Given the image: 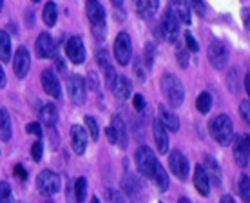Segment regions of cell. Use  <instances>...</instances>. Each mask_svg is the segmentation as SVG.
Returning a JSON list of instances; mask_svg holds the SVG:
<instances>
[{"label":"cell","mask_w":250,"mask_h":203,"mask_svg":"<svg viewBox=\"0 0 250 203\" xmlns=\"http://www.w3.org/2000/svg\"><path fill=\"white\" fill-rule=\"evenodd\" d=\"M208 131L219 145H230L232 138H234V123H232L230 116L229 114H218L210 118L208 122Z\"/></svg>","instance_id":"cell-1"},{"label":"cell","mask_w":250,"mask_h":203,"mask_svg":"<svg viewBox=\"0 0 250 203\" xmlns=\"http://www.w3.org/2000/svg\"><path fill=\"white\" fill-rule=\"evenodd\" d=\"M162 91H163V96L170 103V107H180L183 103V100H185L183 82L176 75H172V73H163Z\"/></svg>","instance_id":"cell-2"},{"label":"cell","mask_w":250,"mask_h":203,"mask_svg":"<svg viewBox=\"0 0 250 203\" xmlns=\"http://www.w3.org/2000/svg\"><path fill=\"white\" fill-rule=\"evenodd\" d=\"M134 163H136V169L140 172V176L147 178V180H152V172H154V167H156L158 160L154 151L150 149L149 145H140L134 152Z\"/></svg>","instance_id":"cell-3"},{"label":"cell","mask_w":250,"mask_h":203,"mask_svg":"<svg viewBox=\"0 0 250 203\" xmlns=\"http://www.w3.org/2000/svg\"><path fill=\"white\" fill-rule=\"evenodd\" d=\"M60 187H62V180L55 171L51 169H45V171L38 172L37 176V189L42 196H55L60 192Z\"/></svg>","instance_id":"cell-4"},{"label":"cell","mask_w":250,"mask_h":203,"mask_svg":"<svg viewBox=\"0 0 250 203\" xmlns=\"http://www.w3.org/2000/svg\"><path fill=\"white\" fill-rule=\"evenodd\" d=\"M65 87H67V96L69 100L75 105H82L87 100V83L85 78L80 75H71L65 80Z\"/></svg>","instance_id":"cell-5"},{"label":"cell","mask_w":250,"mask_h":203,"mask_svg":"<svg viewBox=\"0 0 250 203\" xmlns=\"http://www.w3.org/2000/svg\"><path fill=\"white\" fill-rule=\"evenodd\" d=\"M207 58L212 65L214 69L223 71L229 65V58H230V53H229V47H227L223 42L219 40H212L208 49H207Z\"/></svg>","instance_id":"cell-6"},{"label":"cell","mask_w":250,"mask_h":203,"mask_svg":"<svg viewBox=\"0 0 250 203\" xmlns=\"http://www.w3.org/2000/svg\"><path fill=\"white\" fill-rule=\"evenodd\" d=\"M114 58L120 65H129V62L132 60V42L129 33L120 31L114 38Z\"/></svg>","instance_id":"cell-7"},{"label":"cell","mask_w":250,"mask_h":203,"mask_svg":"<svg viewBox=\"0 0 250 203\" xmlns=\"http://www.w3.org/2000/svg\"><path fill=\"white\" fill-rule=\"evenodd\" d=\"M169 169L180 182H185L188 178V169H190L187 156H185L182 151L172 149V151L169 152Z\"/></svg>","instance_id":"cell-8"},{"label":"cell","mask_w":250,"mask_h":203,"mask_svg":"<svg viewBox=\"0 0 250 203\" xmlns=\"http://www.w3.org/2000/svg\"><path fill=\"white\" fill-rule=\"evenodd\" d=\"M160 33H162V37L170 42V44H176V40L180 37V22L176 19L172 11H170L169 7H167V11L165 15L162 17V22H160Z\"/></svg>","instance_id":"cell-9"},{"label":"cell","mask_w":250,"mask_h":203,"mask_svg":"<svg viewBox=\"0 0 250 203\" xmlns=\"http://www.w3.org/2000/svg\"><path fill=\"white\" fill-rule=\"evenodd\" d=\"M65 57L71 63H83L87 58V51H85V44L80 37H71L65 42Z\"/></svg>","instance_id":"cell-10"},{"label":"cell","mask_w":250,"mask_h":203,"mask_svg":"<svg viewBox=\"0 0 250 203\" xmlns=\"http://www.w3.org/2000/svg\"><path fill=\"white\" fill-rule=\"evenodd\" d=\"M85 15L93 29H105V9L98 0L85 2Z\"/></svg>","instance_id":"cell-11"},{"label":"cell","mask_w":250,"mask_h":203,"mask_svg":"<svg viewBox=\"0 0 250 203\" xmlns=\"http://www.w3.org/2000/svg\"><path fill=\"white\" fill-rule=\"evenodd\" d=\"M29 69H31V55L24 45H20L19 49L15 51V57H13V71H15L17 78L22 80L29 75Z\"/></svg>","instance_id":"cell-12"},{"label":"cell","mask_w":250,"mask_h":203,"mask_svg":"<svg viewBox=\"0 0 250 203\" xmlns=\"http://www.w3.org/2000/svg\"><path fill=\"white\" fill-rule=\"evenodd\" d=\"M249 134H239L234 140V145H232V151H234V160L236 163L241 167V169H247L249 167V160H250V151H249Z\"/></svg>","instance_id":"cell-13"},{"label":"cell","mask_w":250,"mask_h":203,"mask_svg":"<svg viewBox=\"0 0 250 203\" xmlns=\"http://www.w3.org/2000/svg\"><path fill=\"white\" fill-rule=\"evenodd\" d=\"M55 51H57V45H55V40L49 33L44 31L37 37V42H35V53H37L38 58H53L55 57Z\"/></svg>","instance_id":"cell-14"},{"label":"cell","mask_w":250,"mask_h":203,"mask_svg":"<svg viewBox=\"0 0 250 203\" xmlns=\"http://www.w3.org/2000/svg\"><path fill=\"white\" fill-rule=\"evenodd\" d=\"M122 187H124L125 194L129 196L131 203H144V189L136 176L125 174V178L122 180Z\"/></svg>","instance_id":"cell-15"},{"label":"cell","mask_w":250,"mask_h":203,"mask_svg":"<svg viewBox=\"0 0 250 203\" xmlns=\"http://www.w3.org/2000/svg\"><path fill=\"white\" fill-rule=\"evenodd\" d=\"M152 138L156 143L158 154H167L169 152V131L163 127L160 118L152 120Z\"/></svg>","instance_id":"cell-16"},{"label":"cell","mask_w":250,"mask_h":203,"mask_svg":"<svg viewBox=\"0 0 250 203\" xmlns=\"http://www.w3.org/2000/svg\"><path fill=\"white\" fill-rule=\"evenodd\" d=\"M40 82H42V87L51 98H60L62 96V87H60V80L58 76L53 73V69H44L42 75H40Z\"/></svg>","instance_id":"cell-17"},{"label":"cell","mask_w":250,"mask_h":203,"mask_svg":"<svg viewBox=\"0 0 250 203\" xmlns=\"http://www.w3.org/2000/svg\"><path fill=\"white\" fill-rule=\"evenodd\" d=\"M71 145H73V151L78 156L85 154V151H87V145H89L87 131L82 125H71Z\"/></svg>","instance_id":"cell-18"},{"label":"cell","mask_w":250,"mask_h":203,"mask_svg":"<svg viewBox=\"0 0 250 203\" xmlns=\"http://www.w3.org/2000/svg\"><path fill=\"white\" fill-rule=\"evenodd\" d=\"M169 9L172 11L178 22L185 25H190L192 22V15H190V7H188L187 0H170Z\"/></svg>","instance_id":"cell-19"},{"label":"cell","mask_w":250,"mask_h":203,"mask_svg":"<svg viewBox=\"0 0 250 203\" xmlns=\"http://www.w3.org/2000/svg\"><path fill=\"white\" fill-rule=\"evenodd\" d=\"M194 187L198 190L200 196H208L210 194V180L207 176L205 169L201 167V163H198L194 167V176H192Z\"/></svg>","instance_id":"cell-20"},{"label":"cell","mask_w":250,"mask_h":203,"mask_svg":"<svg viewBox=\"0 0 250 203\" xmlns=\"http://www.w3.org/2000/svg\"><path fill=\"white\" fill-rule=\"evenodd\" d=\"M201 167L205 169L208 180H212L216 185H221V167H219V163L216 162L214 156L205 154V156H203V165H201Z\"/></svg>","instance_id":"cell-21"},{"label":"cell","mask_w":250,"mask_h":203,"mask_svg":"<svg viewBox=\"0 0 250 203\" xmlns=\"http://www.w3.org/2000/svg\"><path fill=\"white\" fill-rule=\"evenodd\" d=\"M158 111H160V116H158V118H160V122L163 123V127H165L167 131L178 133V131H180V118H178L170 109L165 107V105H160Z\"/></svg>","instance_id":"cell-22"},{"label":"cell","mask_w":250,"mask_h":203,"mask_svg":"<svg viewBox=\"0 0 250 203\" xmlns=\"http://www.w3.org/2000/svg\"><path fill=\"white\" fill-rule=\"evenodd\" d=\"M111 127H113L114 133H116V143H118L122 149H125L127 143H129V131H127L124 120L114 114L113 118H111Z\"/></svg>","instance_id":"cell-23"},{"label":"cell","mask_w":250,"mask_h":203,"mask_svg":"<svg viewBox=\"0 0 250 203\" xmlns=\"http://www.w3.org/2000/svg\"><path fill=\"white\" fill-rule=\"evenodd\" d=\"M11 136H13L11 116L7 113V109L0 107V140H2V142H9Z\"/></svg>","instance_id":"cell-24"},{"label":"cell","mask_w":250,"mask_h":203,"mask_svg":"<svg viewBox=\"0 0 250 203\" xmlns=\"http://www.w3.org/2000/svg\"><path fill=\"white\" fill-rule=\"evenodd\" d=\"M40 120L45 127H55L58 122V111L55 103H45L44 107L40 109Z\"/></svg>","instance_id":"cell-25"},{"label":"cell","mask_w":250,"mask_h":203,"mask_svg":"<svg viewBox=\"0 0 250 203\" xmlns=\"http://www.w3.org/2000/svg\"><path fill=\"white\" fill-rule=\"evenodd\" d=\"M152 180H154V183H156V187H158L160 192H165V190L169 189V174H167V171L163 169V165L160 163V162H158L156 167H154Z\"/></svg>","instance_id":"cell-26"},{"label":"cell","mask_w":250,"mask_h":203,"mask_svg":"<svg viewBox=\"0 0 250 203\" xmlns=\"http://www.w3.org/2000/svg\"><path fill=\"white\" fill-rule=\"evenodd\" d=\"M113 93H116V96H120L122 100H127V98L132 95V83L129 82L127 76H118Z\"/></svg>","instance_id":"cell-27"},{"label":"cell","mask_w":250,"mask_h":203,"mask_svg":"<svg viewBox=\"0 0 250 203\" xmlns=\"http://www.w3.org/2000/svg\"><path fill=\"white\" fill-rule=\"evenodd\" d=\"M42 20H44V24L47 27H53V25L57 24L58 20V9H57V4L55 2H47L44 6V11H42Z\"/></svg>","instance_id":"cell-28"},{"label":"cell","mask_w":250,"mask_h":203,"mask_svg":"<svg viewBox=\"0 0 250 203\" xmlns=\"http://www.w3.org/2000/svg\"><path fill=\"white\" fill-rule=\"evenodd\" d=\"M11 60V38L6 31H0V62Z\"/></svg>","instance_id":"cell-29"},{"label":"cell","mask_w":250,"mask_h":203,"mask_svg":"<svg viewBox=\"0 0 250 203\" xmlns=\"http://www.w3.org/2000/svg\"><path fill=\"white\" fill-rule=\"evenodd\" d=\"M238 192H239V198H241L245 203H250V178H249V174H245V172L238 180Z\"/></svg>","instance_id":"cell-30"},{"label":"cell","mask_w":250,"mask_h":203,"mask_svg":"<svg viewBox=\"0 0 250 203\" xmlns=\"http://www.w3.org/2000/svg\"><path fill=\"white\" fill-rule=\"evenodd\" d=\"M136 11L142 19L149 20L150 17H152V13L156 11V7L152 6L150 0H136Z\"/></svg>","instance_id":"cell-31"},{"label":"cell","mask_w":250,"mask_h":203,"mask_svg":"<svg viewBox=\"0 0 250 203\" xmlns=\"http://www.w3.org/2000/svg\"><path fill=\"white\" fill-rule=\"evenodd\" d=\"M210 107H212V96L208 95V93H205V91L200 93L198 98H196V109H198L201 114H207L210 111Z\"/></svg>","instance_id":"cell-32"},{"label":"cell","mask_w":250,"mask_h":203,"mask_svg":"<svg viewBox=\"0 0 250 203\" xmlns=\"http://www.w3.org/2000/svg\"><path fill=\"white\" fill-rule=\"evenodd\" d=\"M75 196L78 203L85 202V196H87V180L85 178H78L75 182Z\"/></svg>","instance_id":"cell-33"},{"label":"cell","mask_w":250,"mask_h":203,"mask_svg":"<svg viewBox=\"0 0 250 203\" xmlns=\"http://www.w3.org/2000/svg\"><path fill=\"white\" fill-rule=\"evenodd\" d=\"M154 58H156V45L149 42V44L145 45V51H144V62L147 65V69L152 67V63H154Z\"/></svg>","instance_id":"cell-34"},{"label":"cell","mask_w":250,"mask_h":203,"mask_svg":"<svg viewBox=\"0 0 250 203\" xmlns=\"http://www.w3.org/2000/svg\"><path fill=\"white\" fill-rule=\"evenodd\" d=\"M83 122H85V131H87V134L91 136L93 140H98V123H96V120H94L93 116H83Z\"/></svg>","instance_id":"cell-35"},{"label":"cell","mask_w":250,"mask_h":203,"mask_svg":"<svg viewBox=\"0 0 250 203\" xmlns=\"http://www.w3.org/2000/svg\"><path fill=\"white\" fill-rule=\"evenodd\" d=\"M176 58H178V63L182 69H187L188 67V53L185 49V45L178 44L176 45Z\"/></svg>","instance_id":"cell-36"},{"label":"cell","mask_w":250,"mask_h":203,"mask_svg":"<svg viewBox=\"0 0 250 203\" xmlns=\"http://www.w3.org/2000/svg\"><path fill=\"white\" fill-rule=\"evenodd\" d=\"M0 203H13L11 185L7 182H0Z\"/></svg>","instance_id":"cell-37"},{"label":"cell","mask_w":250,"mask_h":203,"mask_svg":"<svg viewBox=\"0 0 250 203\" xmlns=\"http://www.w3.org/2000/svg\"><path fill=\"white\" fill-rule=\"evenodd\" d=\"M105 198H107V203H127L124 194H122L118 189H107Z\"/></svg>","instance_id":"cell-38"},{"label":"cell","mask_w":250,"mask_h":203,"mask_svg":"<svg viewBox=\"0 0 250 203\" xmlns=\"http://www.w3.org/2000/svg\"><path fill=\"white\" fill-rule=\"evenodd\" d=\"M116 80H118V73H116L113 65L109 63V65L105 67V82H107V85H109V89H111V91H114Z\"/></svg>","instance_id":"cell-39"},{"label":"cell","mask_w":250,"mask_h":203,"mask_svg":"<svg viewBox=\"0 0 250 203\" xmlns=\"http://www.w3.org/2000/svg\"><path fill=\"white\" fill-rule=\"evenodd\" d=\"M185 49L192 51V53H198V51H200V45H198L196 38L192 37V33L190 31L185 33Z\"/></svg>","instance_id":"cell-40"},{"label":"cell","mask_w":250,"mask_h":203,"mask_svg":"<svg viewBox=\"0 0 250 203\" xmlns=\"http://www.w3.org/2000/svg\"><path fill=\"white\" fill-rule=\"evenodd\" d=\"M42 154H44V145H42L40 140H37L31 145V158L35 160V162H40V160H42Z\"/></svg>","instance_id":"cell-41"},{"label":"cell","mask_w":250,"mask_h":203,"mask_svg":"<svg viewBox=\"0 0 250 203\" xmlns=\"http://www.w3.org/2000/svg\"><path fill=\"white\" fill-rule=\"evenodd\" d=\"M187 4H188V7L194 9L200 17L205 15V2H203V0H187Z\"/></svg>","instance_id":"cell-42"},{"label":"cell","mask_w":250,"mask_h":203,"mask_svg":"<svg viewBox=\"0 0 250 203\" xmlns=\"http://www.w3.org/2000/svg\"><path fill=\"white\" fill-rule=\"evenodd\" d=\"M239 116L245 120V123L250 122V102L249 100H243L239 103Z\"/></svg>","instance_id":"cell-43"},{"label":"cell","mask_w":250,"mask_h":203,"mask_svg":"<svg viewBox=\"0 0 250 203\" xmlns=\"http://www.w3.org/2000/svg\"><path fill=\"white\" fill-rule=\"evenodd\" d=\"M96 62L100 63L102 67H104V69H105L107 65H109V53H107L105 49H100V51H96Z\"/></svg>","instance_id":"cell-44"},{"label":"cell","mask_w":250,"mask_h":203,"mask_svg":"<svg viewBox=\"0 0 250 203\" xmlns=\"http://www.w3.org/2000/svg\"><path fill=\"white\" fill-rule=\"evenodd\" d=\"M85 83H87V87H91L93 91H96V93H98V89H100V83H98V78H96V73H94V71H89Z\"/></svg>","instance_id":"cell-45"},{"label":"cell","mask_w":250,"mask_h":203,"mask_svg":"<svg viewBox=\"0 0 250 203\" xmlns=\"http://www.w3.org/2000/svg\"><path fill=\"white\" fill-rule=\"evenodd\" d=\"M25 131H27V134H35V136H38V138H42V127H40L38 122L27 123V125H25Z\"/></svg>","instance_id":"cell-46"},{"label":"cell","mask_w":250,"mask_h":203,"mask_svg":"<svg viewBox=\"0 0 250 203\" xmlns=\"http://www.w3.org/2000/svg\"><path fill=\"white\" fill-rule=\"evenodd\" d=\"M132 107L136 109L138 113H142V111H144V109H145V98H144V95H140V93H138V95L132 96Z\"/></svg>","instance_id":"cell-47"},{"label":"cell","mask_w":250,"mask_h":203,"mask_svg":"<svg viewBox=\"0 0 250 203\" xmlns=\"http://www.w3.org/2000/svg\"><path fill=\"white\" fill-rule=\"evenodd\" d=\"M134 73H136L138 82H145L147 75H145V69L142 71V60H136V62H134Z\"/></svg>","instance_id":"cell-48"},{"label":"cell","mask_w":250,"mask_h":203,"mask_svg":"<svg viewBox=\"0 0 250 203\" xmlns=\"http://www.w3.org/2000/svg\"><path fill=\"white\" fill-rule=\"evenodd\" d=\"M105 134H107V140L111 142V143H116V133H114V129L111 125L105 129Z\"/></svg>","instance_id":"cell-49"},{"label":"cell","mask_w":250,"mask_h":203,"mask_svg":"<svg viewBox=\"0 0 250 203\" xmlns=\"http://www.w3.org/2000/svg\"><path fill=\"white\" fill-rule=\"evenodd\" d=\"M15 174H17L20 180H25V171L22 165H15Z\"/></svg>","instance_id":"cell-50"},{"label":"cell","mask_w":250,"mask_h":203,"mask_svg":"<svg viewBox=\"0 0 250 203\" xmlns=\"http://www.w3.org/2000/svg\"><path fill=\"white\" fill-rule=\"evenodd\" d=\"M241 15H243V24H245V29H249V7H243V11H241Z\"/></svg>","instance_id":"cell-51"},{"label":"cell","mask_w":250,"mask_h":203,"mask_svg":"<svg viewBox=\"0 0 250 203\" xmlns=\"http://www.w3.org/2000/svg\"><path fill=\"white\" fill-rule=\"evenodd\" d=\"M6 87V73H4V67L0 65V89Z\"/></svg>","instance_id":"cell-52"},{"label":"cell","mask_w":250,"mask_h":203,"mask_svg":"<svg viewBox=\"0 0 250 203\" xmlns=\"http://www.w3.org/2000/svg\"><path fill=\"white\" fill-rule=\"evenodd\" d=\"M219 203H234V200H232L230 194H225V196H221V200H219Z\"/></svg>","instance_id":"cell-53"},{"label":"cell","mask_w":250,"mask_h":203,"mask_svg":"<svg viewBox=\"0 0 250 203\" xmlns=\"http://www.w3.org/2000/svg\"><path fill=\"white\" fill-rule=\"evenodd\" d=\"M245 91H247V93L250 91V76H249V73L245 75Z\"/></svg>","instance_id":"cell-54"},{"label":"cell","mask_w":250,"mask_h":203,"mask_svg":"<svg viewBox=\"0 0 250 203\" xmlns=\"http://www.w3.org/2000/svg\"><path fill=\"white\" fill-rule=\"evenodd\" d=\"M113 2V6H116V7H122V4H124V0H111Z\"/></svg>","instance_id":"cell-55"},{"label":"cell","mask_w":250,"mask_h":203,"mask_svg":"<svg viewBox=\"0 0 250 203\" xmlns=\"http://www.w3.org/2000/svg\"><path fill=\"white\" fill-rule=\"evenodd\" d=\"M178 203H192V202H190L188 198H180V202H178Z\"/></svg>","instance_id":"cell-56"},{"label":"cell","mask_w":250,"mask_h":203,"mask_svg":"<svg viewBox=\"0 0 250 203\" xmlns=\"http://www.w3.org/2000/svg\"><path fill=\"white\" fill-rule=\"evenodd\" d=\"M89 203H100V200L94 196V198H91V202H89Z\"/></svg>","instance_id":"cell-57"},{"label":"cell","mask_w":250,"mask_h":203,"mask_svg":"<svg viewBox=\"0 0 250 203\" xmlns=\"http://www.w3.org/2000/svg\"><path fill=\"white\" fill-rule=\"evenodd\" d=\"M2 6H4V0H0V11H2Z\"/></svg>","instance_id":"cell-58"},{"label":"cell","mask_w":250,"mask_h":203,"mask_svg":"<svg viewBox=\"0 0 250 203\" xmlns=\"http://www.w3.org/2000/svg\"><path fill=\"white\" fill-rule=\"evenodd\" d=\"M33 2H35V4H38V2H42V0H33Z\"/></svg>","instance_id":"cell-59"}]
</instances>
